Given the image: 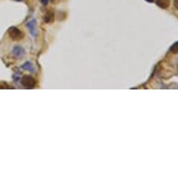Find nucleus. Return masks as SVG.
<instances>
[{
    "instance_id": "obj_8",
    "label": "nucleus",
    "mask_w": 178,
    "mask_h": 178,
    "mask_svg": "<svg viewBox=\"0 0 178 178\" xmlns=\"http://www.w3.org/2000/svg\"><path fill=\"white\" fill-rule=\"evenodd\" d=\"M171 51H172V52H174V54H175V53H177V43H175L174 45L171 48Z\"/></svg>"
},
{
    "instance_id": "obj_9",
    "label": "nucleus",
    "mask_w": 178,
    "mask_h": 178,
    "mask_svg": "<svg viewBox=\"0 0 178 178\" xmlns=\"http://www.w3.org/2000/svg\"><path fill=\"white\" fill-rule=\"evenodd\" d=\"M48 1H49V0H41L42 4H44V5H46L48 3Z\"/></svg>"
},
{
    "instance_id": "obj_10",
    "label": "nucleus",
    "mask_w": 178,
    "mask_h": 178,
    "mask_svg": "<svg viewBox=\"0 0 178 178\" xmlns=\"http://www.w3.org/2000/svg\"><path fill=\"white\" fill-rule=\"evenodd\" d=\"M174 4H175V8H177V0H174Z\"/></svg>"
},
{
    "instance_id": "obj_7",
    "label": "nucleus",
    "mask_w": 178,
    "mask_h": 178,
    "mask_svg": "<svg viewBox=\"0 0 178 178\" xmlns=\"http://www.w3.org/2000/svg\"><path fill=\"white\" fill-rule=\"evenodd\" d=\"M23 69H24V70H27V71H30V72H34V65H32L31 62H26L25 63H23V65H22Z\"/></svg>"
},
{
    "instance_id": "obj_1",
    "label": "nucleus",
    "mask_w": 178,
    "mask_h": 178,
    "mask_svg": "<svg viewBox=\"0 0 178 178\" xmlns=\"http://www.w3.org/2000/svg\"><path fill=\"white\" fill-rule=\"evenodd\" d=\"M8 34L13 40H21L23 37V33L17 27H11L8 29Z\"/></svg>"
},
{
    "instance_id": "obj_2",
    "label": "nucleus",
    "mask_w": 178,
    "mask_h": 178,
    "mask_svg": "<svg viewBox=\"0 0 178 178\" xmlns=\"http://www.w3.org/2000/svg\"><path fill=\"white\" fill-rule=\"evenodd\" d=\"M22 84L23 87L27 89H32L36 85V80L31 76H23L22 78Z\"/></svg>"
},
{
    "instance_id": "obj_6",
    "label": "nucleus",
    "mask_w": 178,
    "mask_h": 178,
    "mask_svg": "<svg viewBox=\"0 0 178 178\" xmlns=\"http://www.w3.org/2000/svg\"><path fill=\"white\" fill-rule=\"evenodd\" d=\"M53 20H54V14H53V12H51V11L47 12L45 17H44V22L47 23H51L53 22Z\"/></svg>"
},
{
    "instance_id": "obj_3",
    "label": "nucleus",
    "mask_w": 178,
    "mask_h": 178,
    "mask_svg": "<svg viewBox=\"0 0 178 178\" xmlns=\"http://www.w3.org/2000/svg\"><path fill=\"white\" fill-rule=\"evenodd\" d=\"M12 55L14 57L16 58H21L24 55V53H25V51H24V49L21 47V46H15L12 49Z\"/></svg>"
},
{
    "instance_id": "obj_11",
    "label": "nucleus",
    "mask_w": 178,
    "mask_h": 178,
    "mask_svg": "<svg viewBox=\"0 0 178 178\" xmlns=\"http://www.w3.org/2000/svg\"><path fill=\"white\" fill-rule=\"evenodd\" d=\"M146 1H147V2H153L154 0H146Z\"/></svg>"
},
{
    "instance_id": "obj_5",
    "label": "nucleus",
    "mask_w": 178,
    "mask_h": 178,
    "mask_svg": "<svg viewBox=\"0 0 178 178\" xmlns=\"http://www.w3.org/2000/svg\"><path fill=\"white\" fill-rule=\"evenodd\" d=\"M156 4L161 8H167L170 5V0H156Z\"/></svg>"
},
{
    "instance_id": "obj_4",
    "label": "nucleus",
    "mask_w": 178,
    "mask_h": 178,
    "mask_svg": "<svg viewBox=\"0 0 178 178\" xmlns=\"http://www.w3.org/2000/svg\"><path fill=\"white\" fill-rule=\"evenodd\" d=\"M27 28L33 36H37V22L36 20H32L27 23Z\"/></svg>"
}]
</instances>
